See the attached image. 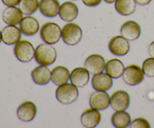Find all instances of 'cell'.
Instances as JSON below:
<instances>
[{"mask_svg": "<svg viewBox=\"0 0 154 128\" xmlns=\"http://www.w3.org/2000/svg\"><path fill=\"white\" fill-rule=\"evenodd\" d=\"M136 4L135 0H117L115 2V9L120 15L129 16L135 12Z\"/></svg>", "mask_w": 154, "mask_h": 128, "instance_id": "obj_25", "label": "cell"}, {"mask_svg": "<svg viewBox=\"0 0 154 128\" xmlns=\"http://www.w3.org/2000/svg\"><path fill=\"white\" fill-rule=\"evenodd\" d=\"M142 69L147 77H154V58L146 59L143 63Z\"/></svg>", "mask_w": 154, "mask_h": 128, "instance_id": "obj_27", "label": "cell"}, {"mask_svg": "<svg viewBox=\"0 0 154 128\" xmlns=\"http://www.w3.org/2000/svg\"><path fill=\"white\" fill-rule=\"evenodd\" d=\"M70 81L76 87H84L90 81V72L86 68H75L70 73Z\"/></svg>", "mask_w": 154, "mask_h": 128, "instance_id": "obj_17", "label": "cell"}, {"mask_svg": "<svg viewBox=\"0 0 154 128\" xmlns=\"http://www.w3.org/2000/svg\"><path fill=\"white\" fill-rule=\"evenodd\" d=\"M79 96L78 87L72 83L60 85L56 90V97L62 104L69 105L78 99Z\"/></svg>", "mask_w": 154, "mask_h": 128, "instance_id": "obj_2", "label": "cell"}, {"mask_svg": "<svg viewBox=\"0 0 154 128\" xmlns=\"http://www.w3.org/2000/svg\"><path fill=\"white\" fill-rule=\"evenodd\" d=\"M72 1H76V0H72Z\"/></svg>", "mask_w": 154, "mask_h": 128, "instance_id": "obj_35", "label": "cell"}, {"mask_svg": "<svg viewBox=\"0 0 154 128\" xmlns=\"http://www.w3.org/2000/svg\"><path fill=\"white\" fill-rule=\"evenodd\" d=\"M102 120V114L99 110L90 108L86 109L81 117V123L87 128H93L97 126Z\"/></svg>", "mask_w": 154, "mask_h": 128, "instance_id": "obj_12", "label": "cell"}, {"mask_svg": "<svg viewBox=\"0 0 154 128\" xmlns=\"http://www.w3.org/2000/svg\"><path fill=\"white\" fill-rule=\"evenodd\" d=\"M78 8L75 3L72 1H67L63 2L60 5V18L66 22H72L77 18L78 15Z\"/></svg>", "mask_w": 154, "mask_h": 128, "instance_id": "obj_15", "label": "cell"}, {"mask_svg": "<svg viewBox=\"0 0 154 128\" xmlns=\"http://www.w3.org/2000/svg\"><path fill=\"white\" fill-rule=\"evenodd\" d=\"M111 123L114 127L126 128L131 123L130 114L126 111H116L111 117Z\"/></svg>", "mask_w": 154, "mask_h": 128, "instance_id": "obj_24", "label": "cell"}, {"mask_svg": "<svg viewBox=\"0 0 154 128\" xmlns=\"http://www.w3.org/2000/svg\"><path fill=\"white\" fill-rule=\"evenodd\" d=\"M2 32L0 31V43L2 42Z\"/></svg>", "mask_w": 154, "mask_h": 128, "instance_id": "obj_34", "label": "cell"}, {"mask_svg": "<svg viewBox=\"0 0 154 128\" xmlns=\"http://www.w3.org/2000/svg\"><path fill=\"white\" fill-rule=\"evenodd\" d=\"M40 36L45 43L54 45L62 38V30L56 23L48 22L41 28Z\"/></svg>", "mask_w": 154, "mask_h": 128, "instance_id": "obj_4", "label": "cell"}, {"mask_svg": "<svg viewBox=\"0 0 154 128\" xmlns=\"http://www.w3.org/2000/svg\"><path fill=\"white\" fill-rule=\"evenodd\" d=\"M129 126L131 128H150L151 126L147 119L144 117H138L131 122Z\"/></svg>", "mask_w": 154, "mask_h": 128, "instance_id": "obj_28", "label": "cell"}, {"mask_svg": "<svg viewBox=\"0 0 154 128\" xmlns=\"http://www.w3.org/2000/svg\"><path fill=\"white\" fill-rule=\"evenodd\" d=\"M130 104V96L126 90H117L111 96L110 105L115 111L126 110Z\"/></svg>", "mask_w": 154, "mask_h": 128, "instance_id": "obj_8", "label": "cell"}, {"mask_svg": "<svg viewBox=\"0 0 154 128\" xmlns=\"http://www.w3.org/2000/svg\"><path fill=\"white\" fill-rule=\"evenodd\" d=\"M20 29L25 36H34L39 30V23L35 17L28 15L21 20Z\"/></svg>", "mask_w": 154, "mask_h": 128, "instance_id": "obj_20", "label": "cell"}, {"mask_svg": "<svg viewBox=\"0 0 154 128\" xmlns=\"http://www.w3.org/2000/svg\"><path fill=\"white\" fill-rule=\"evenodd\" d=\"M23 18V13L16 6L6 8L2 13V20L8 25H17Z\"/></svg>", "mask_w": 154, "mask_h": 128, "instance_id": "obj_16", "label": "cell"}, {"mask_svg": "<svg viewBox=\"0 0 154 128\" xmlns=\"http://www.w3.org/2000/svg\"><path fill=\"white\" fill-rule=\"evenodd\" d=\"M38 0H21L19 3V8L23 14L31 15L35 13L39 8Z\"/></svg>", "mask_w": 154, "mask_h": 128, "instance_id": "obj_26", "label": "cell"}, {"mask_svg": "<svg viewBox=\"0 0 154 128\" xmlns=\"http://www.w3.org/2000/svg\"><path fill=\"white\" fill-rule=\"evenodd\" d=\"M111 96L106 91H96L92 93L90 96V105L97 110L106 109L110 105Z\"/></svg>", "mask_w": 154, "mask_h": 128, "instance_id": "obj_11", "label": "cell"}, {"mask_svg": "<svg viewBox=\"0 0 154 128\" xmlns=\"http://www.w3.org/2000/svg\"><path fill=\"white\" fill-rule=\"evenodd\" d=\"M113 85V79L107 73H99L94 75L92 78V86L98 91H107Z\"/></svg>", "mask_w": 154, "mask_h": 128, "instance_id": "obj_18", "label": "cell"}, {"mask_svg": "<svg viewBox=\"0 0 154 128\" xmlns=\"http://www.w3.org/2000/svg\"><path fill=\"white\" fill-rule=\"evenodd\" d=\"M123 81L130 86H135L142 82L144 79V73L142 68L135 64H132L125 68L123 74Z\"/></svg>", "mask_w": 154, "mask_h": 128, "instance_id": "obj_6", "label": "cell"}, {"mask_svg": "<svg viewBox=\"0 0 154 128\" xmlns=\"http://www.w3.org/2000/svg\"><path fill=\"white\" fill-rule=\"evenodd\" d=\"M70 79V72L66 67L63 66H56L51 71V81L56 85L66 84Z\"/></svg>", "mask_w": 154, "mask_h": 128, "instance_id": "obj_22", "label": "cell"}, {"mask_svg": "<svg viewBox=\"0 0 154 128\" xmlns=\"http://www.w3.org/2000/svg\"><path fill=\"white\" fill-rule=\"evenodd\" d=\"M31 75L33 81L39 85H45L51 80V71L46 66L40 65L35 68Z\"/></svg>", "mask_w": 154, "mask_h": 128, "instance_id": "obj_21", "label": "cell"}, {"mask_svg": "<svg viewBox=\"0 0 154 128\" xmlns=\"http://www.w3.org/2000/svg\"><path fill=\"white\" fill-rule=\"evenodd\" d=\"M18 118L24 122H29L35 117L37 114V107L31 101H25L18 106L17 110Z\"/></svg>", "mask_w": 154, "mask_h": 128, "instance_id": "obj_10", "label": "cell"}, {"mask_svg": "<svg viewBox=\"0 0 154 128\" xmlns=\"http://www.w3.org/2000/svg\"><path fill=\"white\" fill-rule=\"evenodd\" d=\"M84 4L88 7H96L99 5L102 0H82Z\"/></svg>", "mask_w": 154, "mask_h": 128, "instance_id": "obj_29", "label": "cell"}, {"mask_svg": "<svg viewBox=\"0 0 154 128\" xmlns=\"http://www.w3.org/2000/svg\"><path fill=\"white\" fill-rule=\"evenodd\" d=\"M136 3L139 5H147L150 4L152 0H135Z\"/></svg>", "mask_w": 154, "mask_h": 128, "instance_id": "obj_32", "label": "cell"}, {"mask_svg": "<svg viewBox=\"0 0 154 128\" xmlns=\"http://www.w3.org/2000/svg\"><path fill=\"white\" fill-rule=\"evenodd\" d=\"M105 58L100 54H91L85 60L84 66L90 74L96 75L103 72L105 69Z\"/></svg>", "mask_w": 154, "mask_h": 128, "instance_id": "obj_9", "label": "cell"}, {"mask_svg": "<svg viewBox=\"0 0 154 128\" xmlns=\"http://www.w3.org/2000/svg\"><path fill=\"white\" fill-rule=\"evenodd\" d=\"M141 27L134 20H128L120 28V33L123 37L129 41H135L141 35Z\"/></svg>", "mask_w": 154, "mask_h": 128, "instance_id": "obj_14", "label": "cell"}, {"mask_svg": "<svg viewBox=\"0 0 154 128\" xmlns=\"http://www.w3.org/2000/svg\"><path fill=\"white\" fill-rule=\"evenodd\" d=\"M60 2L58 0H41L39 10L42 15L47 17H54L60 12Z\"/></svg>", "mask_w": 154, "mask_h": 128, "instance_id": "obj_19", "label": "cell"}, {"mask_svg": "<svg viewBox=\"0 0 154 128\" xmlns=\"http://www.w3.org/2000/svg\"><path fill=\"white\" fill-rule=\"evenodd\" d=\"M35 51L32 44L26 40H20L14 47L15 57L23 63H28L35 58Z\"/></svg>", "mask_w": 154, "mask_h": 128, "instance_id": "obj_5", "label": "cell"}, {"mask_svg": "<svg viewBox=\"0 0 154 128\" xmlns=\"http://www.w3.org/2000/svg\"><path fill=\"white\" fill-rule=\"evenodd\" d=\"M21 0H2L3 4L5 5L8 6V7H11V6H16L19 5Z\"/></svg>", "mask_w": 154, "mask_h": 128, "instance_id": "obj_30", "label": "cell"}, {"mask_svg": "<svg viewBox=\"0 0 154 128\" xmlns=\"http://www.w3.org/2000/svg\"><path fill=\"white\" fill-rule=\"evenodd\" d=\"M108 48L111 54L115 56H124L128 54L130 50V44L129 40L120 36H114L110 40Z\"/></svg>", "mask_w": 154, "mask_h": 128, "instance_id": "obj_7", "label": "cell"}, {"mask_svg": "<svg viewBox=\"0 0 154 128\" xmlns=\"http://www.w3.org/2000/svg\"><path fill=\"white\" fill-rule=\"evenodd\" d=\"M57 57V50L50 44H41L35 51V60L42 66H51L56 61Z\"/></svg>", "mask_w": 154, "mask_h": 128, "instance_id": "obj_1", "label": "cell"}, {"mask_svg": "<svg viewBox=\"0 0 154 128\" xmlns=\"http://www.w3.org/2000/svg\"><path fill=\"white\" fill-rule=\"evenodd\" d=\"M148 51H149V54L151 57L154 58V41L152 42L150 44L148 48Z\"/></svg>", "mask_w": 154, "mask_h": 128, "instance_id": "obj_31", "label": "cell"}, {"mask_svg": "<svg viewBox=\"0 0 154 128\" xmlns=\"http://www.w3.org/2000/svg\"><path fill=\"white\" fill-rule=\"evenodd\" d=\"M125 66L123 62L118 59H111L105 65V72L112 78H118L122 76Z\"/></svg>", "mask_w": 154, "mask_h": 128, "instance_id": "obj_23", "label": "cell"}, {"mask_svg": "<svg viewBox=\"0 0 154 128\" xmlns=\"http://www.w3.org/2000/svg\"><path fill=\"white\" fill-rule=\"evenodd\" d=\"M22 32L20 29L14 25H8L2 31V42L5 45H13L17 43L21 39Z\"/></svg>", "mask_w": 154, "mask_h": 128, "instance_id": "obj_13", "label": "cell"}, {"mask_svg": "<svg viewBox=\"0 0 154 128\" xmlns=\"http://www.w3.org/2000/svg\"><path fill=\"white\" fill-rule=\"evenodd\" d=\"M104 1H105V2L108 3V4H111V3L115 2L117 1V0H104Z\"/></svg>", "mask_w": 154, "mask_h": 128, "instance_id": "obj_33", "label": "cell"}, {"mask_svg": "<svg viewBox=\"0 0 154 128\" xmlns=\"http://www.w3.org/2000/svg\"><path fill=\"white\" fill-rule=\"evenodd\" d=\"M82 36V30L75 23H68L62 28V39L68 45H77L81 42Z\"/></svg>", "mask_w": 154, "mask_h": 128, "instance_id": "obj_3", "label": "cell"}]
</instances>
